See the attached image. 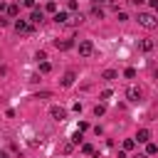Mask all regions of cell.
Listing matches in <instances>:
<instances>
[{
    "instance_id": "cell-18",
    "label": "cell",
    "mask_w": 158,
    "mask_h": 158,
    "mask_svg": "<svg viewBox=\"0 0 158 158\" xmlns=\"http://www.w3.org/2000/svg\"><path fill=\"white\" fill-rule=\"evenodd\" d=\"M123 74H126V77H128V79H133V77H136V69H131V67H128V69H126V72H123Z\"/></svg>"
},
{
    "instance_id": "cell-2",
    "label": "cell",
    "mask_w": 158,
    "mask_h": 158,
    "mask_svg": "<svg viewBox=\"0 0 158 158\" xmlns=\"http://www.w3.org/2000/svg\"><path fill=\"white\" fill-rule=\"evenodd\" d=\"M91 52H94V42H89V40L79 42V54H81V57H89Z\"/></svg>"
},
{
    "instance_id": "cell-8",
    "label": "cell",
    "mask_w": 158,
    "mask_h": 158,
    "mask_svg": "<svg viewBox=\"0 0 158 158\" xmlns=\"http://www.w3.org/2000/svg\"><path fill=\"white\" fill-rule=\"evenodd\" d=\"M126 96H128V101H138V99H141V91H138L136 86H131V89L126 91Z\"/></svg>"
},
{
    "instance_id": "cell-20",
    "label": "cell",
    "mask_w": 158,
    "mask_h": 158,
    "mask_svg": "<svg viewBox=\"0 0 158 158\" xmlns=\"http://www.w3.org/2000/svg\"><path fill=\"white\" fill-rule=\"evenodd\" d=\"M79 141H81V131H77V133L72 136V143H79Z\"/></svg>"
},
{
    "instance_id": "cell-15",
    "label": "cell",
    "mask_w": 158,
    "mask_h": 158,
    "mask_svg": "<svg viewBox=\"0 0 158 158\" xmlns=\"http://www.w3.org/2000/svg\"><path fill=\"white\" fill-rule=\"evenodd\" d=\"M49 69H52V64H49V62H42V64H40V72H42V74H47Z\"/></svg>"
},
{
    "instance_id": "cell-19",
    "label": "cell",
    "mask_w": 158,
    "mask_h": 158,
    "mask_svg": "<svg viewBox=\"0 0 158 158\" xmlns=\"http://www.w3.org/2000/svg\"><path fill=\"white\" fill-rule=\"evenodd\" d=\"M104 111H106V109H104V106H101V104H99V106H94V114H96V116H101V114H104Z\"/></svg>"
},
{
    "instance_id": "cell-4",
    "label": "cell",
    "mask_w": 158,
    "mask_h": 158,
    "mask_svg": "<svg viewBox=\"0 0 158 158\" xmlns=\"http://www.w3.org/2000/svg\"><path fill=\"white\" fill-rule=\"evenodd\" d=\"M74 79H77V72H74V69H69V72L64 74V79H62V86H72V84H74Z\"/></svg>"
},
{
    "instance_id": "cell-17",
    "label": "cell",
    "mask_w": 158,
    "mask_h": 158,
    "mask_svg": "<svg viewBox=\"0 0 158 158\" xmlns=\"http://www.w3.org/2000/svg\"><path fill=\"white\" fill-rule=\"evenodd\" d=\"M72 148H74V143H64V146H62V153L67 156V153H72Z\"/></svg>"
},
{
    "instance_id": "cell-13",
    "label": "cell",
    "mask_w": 158,
    "mask_h": 158,
    "mask_svg": "<svg viewBox=\"0 0 158 158\" xmlns=\"http://www.w3.org/2000/svg\"><path fill=\"white\" fill-rule=\"evenodd\" d=\"M133 146H136V138H126V141H123V148H126V151H131Z\"/></svg>"
},
{
    "instance_id": "cell-10",
    "label": "cell",
    "mask_w": 158,
    "mask_h": 158,
    "mask_svg": "<svg viewBox=\"0 0 158 158\" xmlns=\"http://www.w3.org/2000/svg\"><path fill=\"white\" fill-rule=\"evenodd\" d=\"M141 49L143 52H151L153 49V40H141Z\"/></svg>"
},
{
    "instance_id": "cell-22",
    "label": "cell",
    "mask_w": 158,
    "mask_h": 158,
    "mask_svg": "<svg viewBox=\"0 0 158 158\" xmlns=\"http://www.w3.org/2000/svg\"><path fill=\"white\" fill-rule=\"evenodd\" d=\"M22 2H25L27 7H32V5H35V0H22Z\"/></svg>"
},
{
    "instance_id": "cell-11",
    "label": "cell",
    "mask_w": 158,
    "mask_h": 158,
    "mask_svg": "<svg viewBox=\"0 0 158 158\" xmlns=\"http://www.w3.org/2000/svg\"><path fill=\"white\" fill-rule=\"evenodd\" d=\"M101 77H104V79H109V81H111V79H116V77H118V74H116V72H114V69H106V72H104V74H101Z\"/></svg>"
},
{
    "instance_id": "cell-21",
    "label": "cell",
    "mask_w": 158,
    "mask_h": 158,
    "mask_svg": "<svg viewBox=\"0 0 158 158\" xmlns=\"http://www.w3.org/2000/svg\"><path fill=\"white\" fill-rule=\"evenodd\" d=\"M101 99H111V89H104L101 91Z\"/></svg>"
},
{
    "instance_id": "cell-16",
    "label": "cell",
    "mask_w": 158,
    "mask_h": 158,
    "mask_svg": "<svg viewBox=\"0 0 158 158\" xmlns=\"http://www.w3.org/2000/svg\"><path fill=\"white\" fill-rule=\"evenodd\" d=\"M7 12H10V15H12V17H15V15H17V12H20V7H17V5H7Z\"/></svg>"
},
{
    "instance_id": "cell-6",
    "label": "cell",
    "mask_w": 158,
    "mask_h": 158,
    "mask_svg": "<svg viewBox=\"0 0 158 158\" xmlns=\"http://www.w3.org/2000/svg\"><path fill=\"white\" fill-rule=\"evenodd\" d=\"M136 138H138V143H148V141H151V131H148V128H138Z\"/></svg>"
},
{
    "instance_id": "cell-14",
    "label": "cell",
    "mask_w": 158,
    "mask_h": 158,
    "mask_svg": "<svg viewBox=\"0 0 158 158\" xmlns=\"http://www.w3.org/2000/svg\"><path fill=\"white\" fill-rule=\"evenodd\" d=\"M146 153H148V156L158 153V146H156V143H148V146H146Z\"/></svg>"
},
{
    "instance_id": "cell-26",
    "label": "cell",
    "mask_w": 158,
    "mask_h": 158,
    "mask_svg": "<svg viewBox=\"0 0 158 158\" xmlns=\"http://www.w3.org/2000/svg\"><path fill=\"white\" fill-rule=\"evenodd\" d=\"M94 2H101V0H94Z\"/></svg>"
},
{
    "instance_id": "cell-5",
    "label": "cell",
    "mask_w": 158,
    "mask_h": 158,
    "mask_svg": "<svg viewBox=\"0 0 158 158\" xmlns=\"http://www.w3.org/2000/svg\"><path fill=\"white\" fill-rule=\"evenodd\" d=\"M49 114H52V118H54V121H62V118L67 116V111H64L62 106H52V111H49Z\"/></svg>"
},
{
    "instance_id": "cell-24",
    "label": "cell",
    "mask_w": 158,
    "mask_h": 158,
    "mask_svg": "<svg viewBox=\"0 0 158 158\" xmlns=\"http://www.w3.org/2000/svg\"><path fill=\"white\" fill-rule=\"evenodd\" d=\"M0 158H7V153H5V151H0Z\"/></svg>"
},
{
    "instance_id": "cell-23",
    "label": "cell",
    "mask_w": 158,
    "mask_h": 158,
    "mask_svg": "<svg viewBox=\"0 0 158 158\" xmlns=\"http://www.w3.org/2000/svg\"><path fill=\"white\" fill-rule=\"evenodd\" d=\"M5 10H7V5H5V2H0V12H5Z\"/></svg>"
},
{
    "instance_id": "cell-1",
    "label": "cell",
    "mask_w": 158,
    "mask_h": 158,
    "mask_svg": "<svg viewBox=\"0 0 158 158\" xmlns=\"http://www.w3.org/2000/svg\"><path fill=\"white\" fill-rule=\"evenodd\" d=\"M138 25L146 27V30H153V27L158 25V20H156V15H151V12H141V15H138Z\"/></svg>"
},
{
    "instance_id": "cell-12",
    "label": "cell",
    "mask_w": 158,
    "mask_h": 158,
    "mask_svg": "<svg viewBox=\"0 0 158 158\" xmlns=\"http://www.w3.org/2000/svg\"><path fill=\"white\" fill-rule=\"evenodd\" d=\"M54 22H67V12H54Z\"/></svg>"
},
{
    "instance_id": "cell-3",
    "label": "cell",
    "mask_w": 158,
    "mask_h": 158,
    "mask_svg": "<svg viewBox=\"0 0 158 158\" xmlns=\"http://www.w3.org/2000/svg\"><path fill=\"white\" fill-rule=\"evenodd\" d=\"M30 30H32V25H30V22H25V20H17V22H15V32H20V35H27Z\"/></svg>"
},
{
    "instance_id": "cell-7",
    "label": "cell",
    "mask_w": 158,
    "mask_h": 158,
    "mask_svg": "<svg viewBox=\"0 0 158 158\" xmlns=\"http://www.w3.org/2000/svg\"><path fill=\"white\" fill-rule=\"evenodd\" d=\"M42 20H44V12H42V10H32L30 22H35V25H37V22H42Z\"/></svg>"
},
{
    "instance_id": "cell-25",
    "label": "cell",
    "mask_w": 158,
    "mask_h": 158,
    "mask_svg": "<svg viewBox=\"0 0 158 158\" xmlns=\"http://www.w3.org/2000/svg\"><path fill=\"white\" fill-rule=\"evenodd\" d=\"M136 158H146V156H136Z\"/></svg>"
},
{
    "instance_id": "cell-9",
    "label": "cell",
    "mask_w": 158,
    "mask_h": 158,
    "mask_svg": "<svg viewBox=\"0 0 158 158\" xmlns=\"http://www.w3.org/2000/svg\"><path fill=\"white\" fill-rule=\"evenodd\" d=\"M54 47H57V49H69V47H72V42H69V40H62V42L57 40V42H54Z\"/></svg>"
}]
</instances>
